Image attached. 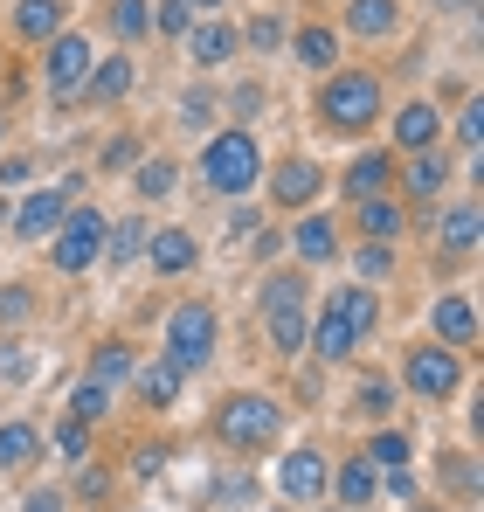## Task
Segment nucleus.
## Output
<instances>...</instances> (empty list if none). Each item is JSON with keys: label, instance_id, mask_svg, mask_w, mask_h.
Segmentation results:
<instances>
[{"label": "nucleus", "instance_id": "19", "mask_svg": "<svg viewBox=\"0 0 484 512\" xmlns=\"http://www.w3.org/2000/svg\"><path fill=\"white\" fill-rule=\"evenodd\" d=\"M35 443H42V436H35L28 423H7L0 429V471H21V464L35 457Z\"/></svg>", "mask_w": 484, "mask_h": 512}, {"label": "nucleus", "instance_id": "8", "mask_svg": "<svg viewBox=\"0 0 484 512\" xmlns=\"http://www.w3.org/2000/svg\"><path fill=\"white\" fill-rule=\"evenodd\" d=\"M83 84H90V42L83 35H56V49H49V90L70 97Z\"/></svg>", "mask_w": 484, "mask_h": 512}, {"label": "nucleus", "instance_id": "5", "mask_svg": "<svg viewBox=\"0 0 484 512\" xmlns=\"http://www.w3.org/2000/svg\"><path fill=\"white\" fill-rule=\"evenodd\" d=\"M263 319H270V346L298 353V346H305V284H298V277H270Z\"/></svg>", "mask_w": 484, "mask_h": 512}, {"label": "nucleus", "instance_id": "46", "mask_svg": "<svg viewBox=\"0 0 484 512\" xmlns=\"http://www.w3.org/2000/svg\"><path fill=\"white\" fill-rule=\"evenodd\" d=\"M443 7H471V0H443Z\"/></svg>", "mask_w": 484, "mask_h": 512}, {"label": "nucleus", "instance_id": "14", "mask_svg": "<svg viewBox=\"0 0 484 512\" xmlns=\"http://www.w3.org/2000/svg\"><path fill=\"white\" fill-rule=\"evenodd\" d=\"M436 333H443L450 346H471L478 340V312H471L464 298H443V305H436Z\"/></svg>", "mask_w": 484, "mask_h": 512}, {"label": "nucleus", "instance_id": "22", "mask_svg": "<svg viewBox=\"0 0 484 512\" xmlns=\"http://www.w3.org/2000/svg\"><path fill=\"white\" fill-rule=\"evenodd\" d=\"M360 229H367V236H374V243H388V236H395V229H402V208H395V201H381V194H374V201H360Z\"/></svg>", "mask_w": 484, "mask_h": 512}, {"label": "nucleus", "instance_id": "1", "mask_svg": "<svg viewBox=\"0 0 484 512\" xmlns=\"http://www.w3.org/2000/svg\"><path fill=\"white\" fill-rule=\"evenodd\" d=\"M201 173H208V187H215V194H249V187H256V173H263L256 139H249V132H222V139H208Z\"/></svg>", "mask_w": 484, "mask_h": 512}, {"label": "nucleus", "instance_id": "4", "mask_svg": "<svg viewBox=\"0 0 484 512\" xmlns=\"http://www.w3.org/2000/svg\"><path fill=\"white\" fill-rule=\"evenodd\" d=\"M215 436H222V443H236V450L270 443V436H277V402H263V395H236V402H222Z\"/></svg>", "mask_w": 484, "mask_h": 512}, {"label": "nucleus", "instance_id": "35", "mask_svg": "<svg viewBox=\"0 0 484 512\" xmlns=\"http://www.w3.org/2000/svg\"><path fill=\"white\" fill-rule=\"evenodd\" d=\"M56 450H63V457H83V450H90V429H83L77 416H70V423H56Z\"/></svg>", "mask_w": 484, "mask_h": 512}, {"label": "nucleus", "instance_id": "13", "mask_svg": "<svg viewBox=\"0 0 484 512\" xmlns=\"http://www.w3.org/2000/svg\"><path fill=\"white\" fill-rule=\"evenodd\" d=\"M312 353H319V360H346V353H353V333H346L339 305H325L319 319H312Z\"/></svg>", "mask_w": 484, "mask_h": 512}, {"label": "nucleus", "instance_id": "6", "mask_svg": "<svg viewBox=\"0 0 484 512\" xmlns=\"http://www.w3.org/2000/svg\"><path fill=\"white\" fill-rule=\"evenodd\" d=\"M97 250H104V215L77 208V215L63 222V236H56V270H90Z\"/></svg>", "mask_w": 484, "mask_h": 512}, {"label": "nucleus", "instance_id": "12", "mask_svg": "<svg viewBox=\"0 0 484 512\" xmlns=\"http://www.w3.org/2000/svg\"><path fill=\"white\" fill-rule=\"evenodd\" d=\"M146 256L160 263L166 277H180V270H194V236H187V229H160V236L146 243Z\"/></svg>", "mask_w": 484, "mask_h": 512}, {"label": "nucleus", "instance_id": "45", "mask_svg": "<svg viewBox=\"0 0 484 512\" xmlns=\"http://www.w3.org/2000/svg\"><path fill=\"white\" fill-rule=\"evenodd\" d=\"M187 7H222V0H187Z\"/></svg>", "mask_w": 484, "mask_h": 512}, {"label": "nucleus", "instance_id": "27", "mask_svg": "<svg viewBox=\"0 0 484 512\" xmlns=\"http://www.w3.org/2000/svg\"><path fill=\"white\" fill-rule=\"evenodd\" d=\"M339 499H346V506H367V499H374V464H367V457L339 471Z\"/></svg>", "mask_w": 484, "mask_h": 512}, {"label": "nucleus", "instance_id": "31", "mask_svg": "<svg viewBox=\"0 0 484 512\" xmlns=\"http://www.w3.org/2000/svg\"><path fill=\"white\" fill-rule=\"evenodd\" d=\"M146 21H153L146 0H118V7H111V28H118V35H146Z\"/></svg>", "mask_w": 484, "mask_h": 512}, {"label": "nucleus", "instance_id": "3", "mask_svg": "<svg viewBox=\"0 0 484 512\" xmlns=\"http://www.w3.org/2000/svg\"><path fill=\"white\" fill-rule=\"evenodd\" d=\"M208 353H215V312L208 305H180L173 319H166V367H208Z\"/></svg>", "mask_w": 484, "mask_h": 512}, {"label": "nucleus", "instance_id": "17", "mask_svg": "<svg viewBox=\"0 0 484 512\" xmlns=\"http://www.w3.org/2000/svg\"><path fill=\"white\" fill-rule=\"evenodd\" d=\"M14 21H21V35H28V42H49V35L63 28V0H21V14H14Z\"/></svg>", "mask_w": 484, "mask_h": 512}, {"label": "nucleus", "instance_id": "33", "mask_svg": "<svg viewBox=\"0 0 484 512\" xmlns=\"http://www.w3.org/2000/svg\"><path fill=\"white\" fill-rule=\"evenodd\" d=\"M367 464H388V471H402V464H408V436H395V429H388V436H374Z\"/></svg>", "mask_w": 484, "mask_h": 512}, {"label": "nucleus", "instance_id": "41", "mask_svg": "<svg viewBox=\"0 0 484 512\" xmlns=\"http://www.w3.org/2000/svg\"><path fill=\"white\" fill-rule=\"evenodd\" d=\"M360 277H388V243H367L360 250Z\"/></svg>", "mask_w": 484, "mask_h": 512}, {"label": "nucleus", "instance_id": "36", "mask_svg": "<svg viewBox=\"0 0 484 512\" xmlns=\"http://www.w3.org/2000/svg\"><path fill=\"white\" fill-rule=\"evenodd\" d=\"M153 21H160L166 35H187V21H194V7H187V0H160V14H153Z\"/></svg>", "mask_w": 484, "mask_h": 512}, {"label": "nucleus", "instance_id": "34", "mask_svg": "<svg viewBox=\"0 0 484 512\" xmlns=\"http://www.w3.org/2000/svg\"><path fill=\"white\" fill-rule=\"evenodd\" d=\"M70 402H77V423H97V416L111 409V388H97V381H83V388L70 395Z\"/></svg>", "mask_w": 484, "mask_h": 512}, {"label": "nucleus", "instance_id": "23", "mask_svg": "<svg viewBox=\"0 0 484 512\" xmlns=\"http://www.w3.org/2000/svg\"><path fill=\"white\" fill-rule=\"evenodd\" d=\"M139 395H146V402H153V409H166V402H173V395H180V367H139Z\"/></svg>", "mask_w": 484, "mask_h": 512}, {"label": "nucleus", "instance_id": "24", "mask_svg": "<svg viewBox=\"0 0 484 512\" xmlns=\"http://www.w3.org/2000/svg\"><path fill=\"white\" fill-rule=\"evenodd\" d=\"M187 42H194V56H201V63H222V56L236 49V35H229L222 21H208V28H187Z\"/></svg>", "mask_w": 484, "mask_h": 512}, {"label": "nucleus", "instance_id": "16", "mask_svg": "<svg viewBox=\"0 0 484 512\" xmlns=\"http://www.w3.org/2000/svg\"><path fill=\"white\" fill-rule=\"evenodd\" d=\"M312 194H319V167H312V160H291V167H277V201L305 208Z\"/></svg>", "mask_w": 484, "mask_h": 512}, {"label": "nucleus", "instance_id": "42", "mask_svg": "<svg viewBox=\"0 0 484 512\" xmlns=\"http://www.w3.org/2000/svg\"><path fill=\"white\" fill-rule=\"evenodd\" d=\"M160 464H166V450H139V457H132V471H139V478H153Z\"/></svg>", "mask_w": 484, "mask_h": 512}, {"label": "nucleus", "instance_id": "30", "mask_svg": "<svg viewBox=\"0 0 484 512\" xmlns=\"http://www.w3.org/2000/svg\"><path fill=\"white\" fill-rule=\"evenodd\" d=\"M90 90H97V97H125V90H132V63L111 56L104 70H90Z\"/></svg>", "mask_w": 484, "mask_h": 512}, {"label": "nucleus", "instance_id": "39", "mask_svg": "<svg viewBox=\"0 0 484 512\" xmlns=\"http://www.w3.org/2000/svg\"><path fill=\"white\" fill-rule=\"evenodd\" d=\"M0 374H7V381H28V374H35V360H28V353H14V346H0Z\"/></svg>", "mask_w": 484, "mask_h": 512}, {"label": "nucleus", "instance_id": "37", "mask_svg": "<svg viewBox=\"0 0 484 512\" xmlns=\"http://www.w3.org/2000/svg\"><path fill=\"white\" fill-rule=\"evenodd\" d=\"M360 409H367V416H388V409H395V388H388V381H367V388H360Z\"/></svg>", "mask_w": 484, "mask_h": 512}, {"label": "nucleus", "instance_id": "43", "mask_svg": "<svg viewBox=\"0 0 484 512\" xmlns=\"http://www.w3.org/2000/svg\"><path fill=\"white\" fill-rule=\"evenodd\" d=\"M457 132H464V146H478V139H484V111H464V125H457Z\"/></svg>", "mask_w": 484, "mask_h": 512}, {"label": "nucleus", "instance_id": "15", "mask_svg": "<svg viewBox=\"0 0 484 512\" xmlns=\"http://www.w3.org/2000/svg\"><path fill=\"white\" fill-rule=\"evenodd\" d=\"M332 250H339V229H332V215H305V222H298V256H305V263H325Z\"/></svg>", "mask_w": 484, "mask_h": 512}, {"label": "nucleus", "instance_id": "11", "mask_svg": "<svg viewBox=\"0 0 484 512\" xmlns=\"http://www.w3.org/2000/svg\"><path fill=\"white\" fill-rule=\"evenodd\" d=\"M332 305H339V319H346V333H353V340H367V333H374V319H381V298H374L367 284L332 291Z\"/></svg>", "mask_w": 484, "mask_h": 512}, {"label": "nucleus", "instance_id": "25", "mask_svg": "<svg viewBox=\"0 0 484 512\" xmlns=\"http://www.w3.org/2000/svg\"><path fill=\"white\" fill-rule=\"evenodd\" d=\"M395 28V0H353V35H388Z\"/></svg>", "mask_w": 484, "mask_h": 512}, {"label": "nucleus", "instance_id": "9", "mask_svg": "<svg viewBox=\"0 0 484 512\" xmlns=\"http://www.w3.org/2000/svg\"><path fill=\"white\" fill-rule=\"evenodd\" d=\"M14 229H21V236H56V229H63V187L28 194V201H21V215H14Z\"/></svg>", "mask_w": 484, "mask_h": 512}, {"label": "nucleus", "instance_id": "40", "mask_svg": "<svg viewBox=\"0 0 484 512\" xmlns=\"http://www.w3.org/2000/svg\"><path fill=\"white\" fill-rule=\"evenodd\" d=\"M146 250V229H139V222H125V229H118V243H111V256H139Z\"/></svg>", "mask_w": 484, "mask_h": 512}, {"label": "nucleus", "instance_id": "32", "mask_svg": "<svg viewBox=\"0 0 484 512\" xmlns=\"http://www.w3.org/2000/svg\"><path fill=\"white\" fill-rule=\"evenodd\" d=\"M139 194H146V201L173 194V160H146V167H139Z\"/></svg>", "mask_w": 484, "mask_h": 512}, {"label": "nucleus", "instance_id": "28", "mask_svg": "<svg viewBox=\"0 0 484 512\" xmlns=\"http://www.w3.org/2000/svg\"><path fill=\"white\" fill-rule=\"evenodd\" d=\"M471 243H478V208H471V201H464V208H457V215H450V222H443V250H471Z\"/></svg>", "mask_w": 484, "mask_h": 512}, {"label": "nucleus", "instance_id": "29", "mask_svg": "<svg viewBox=\"0 0 484 512\" xmlns=\"http://www.w3.org/2000/svg\"><path fill=\"white\" fill-rule=\"evenodd\" d=\"M298 56H305L312 70H325V63L339 56V35H332V28H305V35H298Z\"/></svg>", "mask_w": 484, "mask_h": 512}, {"label": "nucleus", "instance_id": "10", "mask_svg": "<svg viewBox=\"0 0 484 512\" xmlns=\"http://www.w3.org/2000/svg\"><path fill=\"white\" fill-rule=\"evenodd\" d=\"M284 492H291V499H319L325 492V457L319 450H291V457H284Z\"/></svg>", "mask_w": 484, "mask_h": 512}, {"label": "nucleus", "instance_id": "21", "mask_svg": "<svg viewBox=\"0 0 484 512\" xmlns=\"http://www.w3.org/2000/svg\"><path fill=\"white\" fill-rule=\"evenodd\" d=\"M450 180V167H443V153H422L415 167H408V194L415 201H436V187Z\"/></svg>", "mask_w": 484, "mask_h": 512}, {"label": "nucleus", "instance_id": "18", "mask_svg": "<svg viewBox=\"0 0 484 512\" xmlns=\"http://www.w3.org/2000/svg\"><path fill=\"white\" fill-rule=\"evenodd\" d=\"M388 187V153H367V160H353V173H346V194L353 201H374Z\"/></svg>", "mask_w": 484, "mask_h": 512}, {"label": "nucleus", "instance_id": "2", "mask_svg": "<svg viewBox=\"0 0 484 512\" xmlns=\"http://www.w3.org/2000/svg\"><path fill=\"white\" fill-rule=\"evenodd\" d=\"M325 125H339V132H360V125H374V111H381V84L374 77H360V70H346V77H332L319 97Z\"/></svg>", "mask_w": 484, "mask_h": 512}, {"label": "nucleus", "instance_id": "7", "mask_svg": "<svg viewBox=\"0 0 484 512\" xmlns=\"http://www.w3.org/2000/svg\"><path fill=\"white\" fill-rule=\"evenodd\" d=\"M457 374H464V367H457V353H450V346H415V360H408V388H415V395H429V402H436V395H450V388H457Z\"/></svg>", "mask_w": 484, "mask_h": 512}, {"label": "nucleus", "instance_id": "44", "mask_svg": "<svg viewBox=\"0 0 484 512\" xmlns=\"http://www.w3.org/2000/svg\"><path fill=\"white\" fill-rule=\"evenodd\" d=\"M28 512H63V499H56V492H35V499H28Z\"/></svg>", "mask_w": 484, "mask_h": 512}, {"label": "nucleus", "instance_id": "38", "mask_svg": "<svg viewBox=\"0 0 484 512\" xmlns=\"http://www.w3.org/2000/svg\"><path fill=\"white\" fill-rule=\"evenodd\" d=\"M249 42H256V49H277V42H284V21H277V14H263V21L249 28Z\"/></svg>", "mask_w": 484, "mask_h": 512}, {"label": "nucleus", "instance_id": "20", "mask_svg": "<svg viewBox=\"0 0 484 512\" xmlns=\"http://www.w3.org/2000/svg\"><path fill=\"white\" fill-rule=\"evenodd\" d=\"M395 139H402V146H415V153H422V146H429V139H436V111H429V104H408L402 118H395Z\"/></svg>", "mask_w": 484, "mask_h": 512}, {"label": "nucleus", "instance_id": "26", "mask_svg": "<svg viewBox=\"0 0 484 512\" xmlns=\"http://www.w3.org/2000/svg\"><path fill=\"white\" fill-rule=\"evenodd\" d=\"M125 374H132V353H125V346H97L90 381H97V388H111V381H125Z\"/></svg>", "mask_w": 484, "mask_h": 512}]
</instances>
